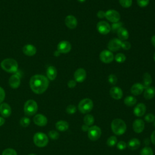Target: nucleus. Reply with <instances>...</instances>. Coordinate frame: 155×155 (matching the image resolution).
<instances>
[{"label":"nucleus","instance_id":"f704fd0d","mask_svg":"<svg viewBox=\"0 0 155 155\" xmlns=\"http://www.w3.org/2000/svg\"><path fill=\"white\" fill-rule=\"evenodd\" d=\"M21 125L23 127H27L30 124V119L27 117H22L19 121Z\"/></svg>","mask_w":155,"mask_h":155},{"label":"nucleus","instance_id":"72a5a7b5","mask_svg":"<svg viewBox=\"0 0 155 155\" xmlns=\"http://www.w3.org/2000/svg\"><path fill=\"white\" fill-rule=\"evenodd\" d=\"M123 23L121 22H115V23H113V24L111 26V30L113 32V33H117V30L122 27Z\"/></svg>","mask_w":155,"mask_h":155},{"label":"nucleus","instance_id":"58836bf2","mask_svg":"<svg viewBox=\"0 0 155 155\" xmlns=\"http://www.w3.org/2000/svg\"><path fill=\"white\" fill-rule=\"evenodd\" d=\"M76 111V107L74 105H69L66 108V112L69 114H73Z\"/></svg>","mask_w":155,"mask_h":155},{"label":"nucleus","instance_id":"cd10ccee","mask_svg":"<svg viewBox=\"0 0 155 155\" xmlns=\"http://www.w3.org/2000/svg\"><path fill=\"white\" fill-rule=\"evenodd\" d=\"M152 83V78L150 73H145L143 75V86L144 87V89L146 88H148L150 86V85Z\"/></svg>","mask_w":155,"mask_h":155},{"label":"nucleus","instance_id":"603ef678","mask_svg":"<svg viewBox=\"0 0 155 155\" xmlns=\"http://www.w3.org/2000/svg\"><path fill=\"white\" fill-rule=\"evenodd\" d=\"M4 123H5V119H4V117L0 116V127L3 125Z\"/></svg>","mask_w":155,"mask_h":155},{"label":"nucleus","instance_id":"13d9d810","mask_svg":"<svg viewBox=\"0 0 155 155\" xmlns=\"http://www.w3.org/2000/svg\"><path fill=\"white\" fill-rule=\"evenodd\" d=\"M28 155H36L35 154H28Z\"/></svg>","mask_w":155,"mask_h":155},{"label":"nucleus","instance_id":"20e7f679","mask_svg":"<svg viewBox=\"0 0 155 155\" xmlns=\"http://www.w3.org/2000/svg\"><path fill=\"white\" fill-rule=\"evenodd\" d=\"M78 108L79 111L82 114H87L90 113L93 108V102L89 98L82 99L78 104Z\"/></svg>","mask_w":155,"mask_h":155},{"label":"nucleus","instance_id":"6e6552de","mask_svg":"<svg viewBox=\"0 0 155 155\" xmlns=\"http://www.w3.org/2000/svg\"><path fill=\"white\" fill-rule=\"evenodd\" d=\"M105 18L110 22L112 23H115L120 21V15L117 11L115 10L110 9L105 12Z\"/></svg>","mask_w":155,"mask_h":155},{"label":"nucleus","instance_id":"3c124183","mask_svg":"<svg viewBox=\"0 0 155 155\" xmlns=\"http://www.w3.org/2000/svg\"><path fill=\"white\" fill-rule=\"evenodd\" d=\"M151 42L152 45H153L154 46V47L155 48V35H153V36L151 37Z\"/></svg>","mask_w":155,"mask_h":155},{"label":"nucleus","instance_id":"2eb2a0df","mask_svg":"<svg viewBox=\"0 0 155 155\" xmlns=\"http://www.w3.org/2000/svg\"><path fill=\"white\" fill-rule=\"evenodd\" d=\"M65 24L68 28L74 29L77 27L78 21L74 16L69 15L65 17Z\"/></svg>","mask_w":155,"mask_h":155},{"label":"nucleus","instance_id":"f3484780","mask_svg":"<svg viewBox=\"0 0 155 155\" xmlns=\"http://www.w3.org/2000/svg\"><path fill=\"white\" fill-rule=\"evenodd\" d=\"M34 123L40 127H44L47 125L48 120L47 118L42 114H36L33 117Z\"/></svg>","mask_w":155,"mask_h":155},{"label":"nucleus","instance_id":"473e14b6","mask_svg":"<svg viewBox=\"0 0 155 155\" xmlns=\"http://www.w3.org/2000/svg\"><path fill=\"white\" fill-rule=\"evenodd\" d=\"M114 60L118 63H123L126 60V56L124 53H119L114 56Z\"/></svg>","mask_w":155,"mask_h":155},{"label":"nucleus","instance_id":"5fc2aeb1","mask_svg":"<svg viewBox=\"0 0 155 155\" xmlns=\"http://www.w3.org/2000/svg\"><path fill=\"white\" fill-rule=\"evenodd\" d=\"M60 54H61V53H60L58 50H56V51H55L54 52V54L55 56H59Z\"/></svg>","mask_w":155,"mask_h":155},{"label":"nucleus","instance_id":"c9c22d12","mask_svg":"<svg viewBox=\"0 0 155 155\" xmlns=\"http://www.w3.org/2000/svg\"><path fill=\"white\" fill-rule=\"evenodd\" d=\"M120 5L124 8H129L132 5V0H119Z\"/></svg>","mask_w":155,"mask_h":155},{"label":"nucleus","instance_id":"ea45409f","mask_svg":"<svg viewBox=\"0 0 155 155\" xmlns=\"http://www.w3.org/2000/svg\"><path fill=\"white\" fill-rule=\"evenodd\" d=\"M2 155H17V153L13 148H7L3 151Z\"/></svg>","mask_w":155,"mask_h":155},{"label":"nucleus","instance_id":"79ce46f5","mask_svg":"<svg viewBox=\"0 0 155 155\" xmlns=\"http://www.w3.org/2000/svg\"><path fill=\"white\" fill-rule=\"evenodd\" d=\"M116 147H117V148L119 149V150H125L127 146L125 142L123 140H120L117 143Z\"/></svg>","mask_w":155,"mask_h":155},{"label":"nucleus","instance_id":"6e6d98bb","mask_svg":"<svg viewBox=\"0 0 155 155\" xmlns=\"http://www.w3.org/2000/svg\"><path fill=\"white\" fill-rule=\"evenodd\" d=\"M78 2H81V3H82V2H84L86 0H77Z\"/></svg>","mask_w":155,"mask_h":155},{"label":"nucleus","instance_id":"c03bdc74","mask_svg":"<svg viewBox=\"0 0 155 155\" xmlns=\"http://www.w3.org/2000/svg\"><path fill=\"white\" fill-rule=\"evenodd\" d=\"M121 48L125 50H128L131 48V44L128 41H122L121 44Z\"/></svg>","mask_w":155,"mask_h":155},{"label":"nucleus","instance_id":"f8f14e48","mask_svg":"<svg viewBox=\"0 0 155 155\" xmlns=\"http://www.w3.org/2000/svg\"><path fill=\"white\" fill-rule=\"evenodd\" d=\"M122 42L118 38H113L111 39L107 45V47L108 48V50L112 51H117L121 48V44Z\"/></svg>","mask_w":155,"mask_h":155},{"label":"nucleus","instance_id":"1a4fd4ad","mask_svg":"<svg viewBox=\"0 0 155 155\" xmlns=\"http://www.w3.org/2000/svg\"><path fill=\"white\" fill-rule=\"evenodd\" d=\"M114 56L113 53L108 50H102L99 54L100 60L105 64H109L114 60Z\"/></svg>","mask_w":155,"mask_h":155},{"label":"nucleus","instance_id":"a211bd4d","mask_svg":"<svg viewBox=\"0 0 155 155\" xmlns=\"http://www.w3.org/2000/svg\"><path fill=\"white\" fill-rule=\"evenodd\" d=\"M147 107L146 105L143 103H139L134 108L133 113L134 115L137 117L143 116L146 112Z\"/></svg>","mask_w":155,"mask_h":155},{"label":"nucleus","instance_id":"4d7b16f0","mask_svg":"<svg viewBox=\"0 0 155 155\" xmlns=\"http://www.w3.org/2000/svg\"><path fill=\"white\" fill-rule=\"evenodd\" d=\"M153 59H154V61L155 62V53H154V55H153Z\"/></svg>","mask_w":155,"mask_h":155},{"label":"nucleus","instance_id":"09e8293b","mask_svg":"<svg viewBox=\"0 0 155 155\" xmlns=\"http://www.w3.org/2000/svg\"><path fill=\"white\" fill-rule=\"evenodd\" d=\"M151 141L153 143V144L155 145V130L152 133L151 135Z\"/></svg>","mask_w":155,"mask_h":155},{"label":"nucleus","instance_id":"b1692460","mask_svg":"<svg viewBox=\"0 0 155 155\" xmlns=\"http://www.w3.org/2000/svg\"><path fill=\"white\" fill-rule=\"evenodd\" d=\"M127 146L131 150H136L140 147V142L137 138H132L128 141Z\"/></svg>","mask_w":155,"mask_h":155},{"label":"nucleus","instance_id":"4be33fe9","mask_svg":"<svg viewBox=\"0 0 155 155\" xmlns=\"http://www.w3.org/2000/svg\"><path fill=\"white\" fill-rule=\"evenodd\" d=\"M144 90V87L141 83H136L132 85L130 91L134 96H138L142 93Z\"/></svg>","mask_w":155,"mask_h":155},{"label":"nucleus","instance_id":"4468645a","mask_svg":"<svg viewBox=\"0 0 155 155\" xmlns=\"http://www.w3.org/2000/svg\"><path fill=\"white\" fill-rule=\"evenodd\" d=\"M110 94L114 99L119 100L123 96V91L120 87L114 86L110 88Z\"/></svg>","mask_w":155,"mask_h":155},{"label":"nucleus","instance_id":"aec40b11","mask_svg":"<svg viewBox=\"0 0 155 155\" xmlns=\"http://www.w3.org/2000/svg\"><path fill=\"white\" fill-rule=\"evenodd\" d=\"M8 84L12 88L15 89L18 88L21 84V79L19 76L16 74L12 75L9 78Z\"/></svg>","mask_w":155,"mask_h":155},{"label":"nucleus","instance_id":"393cba45","mask_svg":"<svg viewBox=\"0 0 155 155\" xmlns=\"http://www.w3.org/2000/svg\"><path fill=\"white\" fill-rule=\"evenodd\" d=\"M117 35L118 36V39H119L121 41H126L129 38V33L128 30L124 27H120L117 31Z\"/></svg>","mask_w":155,"mask_h":155},{"label":"nucleus","instance_id":"de8ad7c7","mask_svg":"<svg viewBox=\"0 0 155 155\" xmlns=\"http://www.w3.org/2000/svg\"><path fill=\"white\" fill-rule=\"evenodd\" d=\"M97 16L99 19H102L105 16V12L103 10H99L97 13Z\"/></svg>","mask_w":155,"mask_h":155},{"label":"nucleus","instance_id":"c756f323","mask_svg":"<svg viewBox=\"0 0 155 155\" xmlns=\"http://www.w3.org/2000/svg\"><path fill=\"white\" fill-rule=\"evenodd\" d=\"M94 118L93 115L87 114H86L84 117V124L88 125V126H91L94 124Z\"/></svg>","mask_w":155,"mask_h":155},{"label":"nucleus","instance_id":"a878e982","mask_svg":"<svg viewBox=\"0 0 155 155\" xmlns=\"http://www.w3.org/2000/svg\"><path fill=\"white\" fill-rule=\"evenodd\" d=\"M155 96V88L154 87L150 86L148 88H145L143 92V97L147 100L153 99Z\"/></svg>","mask_w":155,"mask_h":155},{"label":"nucleus","instance_id":"dca6fc26","mask_svg":"<svg viewBox=\"0 0 155 155\" xmlns=\"http://www.w3.org/2000/svg\"><path fill=\"white\" fill-rule=\"evenodd\" d=\"M145 128V122L141 119H136L133 123V129L136 133H142Z\"/></svg>","mask_w":155,"mask_h":155},{"label":"nucleus","instance_id":"9b49d317","mask_svg":"<svg viewBox=\"0 0 155 155\" xmlns=\"http://www.w3.org/2000/svg\"><path fill=\"white\" fill-rule=\"evenodd\" d=\"M71 50V45L68 41H61L57 45V50L60 53H68Z\"/></svg>","mask_w":155,"mask_h":155},{"label":"nucleus","instance_id":"f257e3e1","mask_svg":"<svg viewBox=\"0 0 155 155\" xmlns=\"http://www.w3.org/2000/svg\"><path fill=\"white\" fill-rule=\"evenodd\" d=\"M48 85V79L44 75L35 74L30 78V88L36 94H42L47 90Z\"/></svg>","mask_w":155,"mask_h":155},{"label":"nucleus","instance_id":"0eeeda50","mask_svg":"<svg viewBox=\"0 0 155 155\" xmlns=\"http://www.w3.org/2000/svg\"><path fill=\"white\" fill-rule=\"evenodd\" d=\"M102 134L101 129L97 125L90 127L88 130V137L92 141L98 140Z\"/></svg>","mask_w":155,"mask_h":155},{"label":"nucleus","instance_id":"412c9836","mask_svg":"<svg viewBox=\"0 0 155 155\" xmlns=\"http://www.w3.org/2000/svg\"><path fill=\"white\" fill-rule=\"evenodd\" d=\"M36 48L32 44H26L22 48L23 53L28 56H33L36 53Z\"/></svg>","mask_w":155,"mask_h":155},{"label":"nucleus","instance_id":"37998d69","mask_svg":"<svg viewBox=\"0 0 155 155\" xmlns=\"http://www.w3.org/2000/svg\"><path fill=\"white\" fill-rule=\"evenodd\" d=\"M150 2V0H137V4L140 7H147Z\"/></svg>","mask_w":155,"mask_h":155},{"label":"nucleus","instance_id":"a19ab883","mask_svg":"<svg viewBox=\"0 0 155 155\" xmlns=\"http://www.w3.org/2000/svg\"><path fill=\"white\" fill-rule=\"evenodd\" d=\"M144 119L146 122H147L148 123H151V122H153L154 121L155 116L152 113H148L145 115Z\"/></svg>","mask_w":155,"mask_h":155},{"label":"nucleus","instance_id":"bf43d9fd","mask_svg":"<svg viewBox=\"0 0 155 155\" xmlns=\"http://www.w3.org/2000/svg\"><path fill=\"white\" fill-rule=\"evenodd\" d=\"M154 126H155V120H154Z\"/></svg>","mask_w":155,"mask_h":155},{"label":"nucleus","instance_id":"6ab92c4d","mask_svg":"<svg viewBox=\"0 0 155 155\" xmlns=\"http://www.w3.org/2000/svg\"><path fill=\"white\" fill-rule=\"evenodd\" d=\"M12 109L10 106L7 103L0 104V114L4 117H8L11 115Z\"/></svg>","mask_w":155,"mask_h":155},{"label":"nucleus","instance_id":"ddd939ff","mask_svg":"<svg viewBox=\"0 0 155 155\" xmlns=\"http://www.w3.org/2000/svg\"><path fill=\"white\" fill-rule=\"evenodd\" d=\"M87 76V72L83 68L77 69L74 73V80L76 82H82L85 81Z\"/></svg>","mask_w":155,"mask_h":155},{"label":"nucleus","instance_id":"7c9ffc66","mask_svg":"<svg viewBox=\"0 0 155 155\" xmlns=\"http://www.w3.org/2000/svg\"><path fill=\"white\" fill-rule=\"evenodd\" d=\"M117 143V139L115 136H111L109 137L107 140V145L108 147H114Z\"/></svg>","mask_w":155,"mask_h":155},{"label":"nucleus","instance_id":"8fccbe9b","mask_svg":"<svg viewBox=\"0 0 155 155\" xmlns=\"http://www.w3.org/2000/svg\"><path fill=\"white\" fill-rule=\"evenodd\" d=\"M89 126L85 125V124H84L82 125V130L83 131H88V129H89Z\"/></svg>","mask_w":155,"mask_h":155},{"label":"nucleus","instance_id":"2f4dec72","mask_svg":"<svg viewBox=\"0 0 155 155\" xmlns=\"http://www.w3.org/2000/svg\"><path fill=\"white\" fill-rule=\"evenodd\" d=\"M140 155H154L153 149L150 147H143L140 152Z\"/></svg>","mask_w":155,"mask_h":155},{"label":"nucleus","instance_id":"7ed1b4c3","mask_svg":"<svg viewBox=\"0 0 155 155\" xmlns=\"http://www.w3.org/2000/svg\"><path fill=\"white\" fill-rule=\"evenodd\" d=\"M1 68L6 72L13 73L17 71L18 69V64L17 61L12 58H7L1 62Z\"/></svg>","mask_w":155,"mask_h":155},{"label":"nucleus","instance_id":"c85d7f7f","mask_svg":"<svg viewBox=\"0 0 155 155\" xmlns=\"http://www.w3.org/2000/svg\"><path fill=\"white\" fill-rule=\"evenodd\" d=\"M124 102L128 107H133L136 104L137 99L133 96H128L124 99Z\"/></svg>","mask_w":155,"mask_h":155},{"label":"nucleus","instance_id":"5701e85b","mask_svg":"<svg viewBox=\"0 0 155 155\" xmlns=\"http://www.w3.org/2000/svg\"><path fill=\"white\" fill-rule=\"evenodd\" d=\"M46 74H47V78H48V79L50 81H54L57 76V74H58L57 70L54 66L50 65L47 68Z\"/></svg>","mask_w":155,"mask_h":155},{"label":"nucleus","instance_id":"f03ea898","mask_svg":"<svg viewBox=\"0 0 155 155\" xmlns=\"http://www.w3.org/2000/svg\"><path fill=\"white\" fill-rule=\"evenodd\" d=\"M111 128L113 133L117 136L124 134L127 130V125L121 119H114L111 123Z\"/></svg>","mask_w":155,"mask_h":155},{"label":"nucleus","instance_id":"9d476101","mask_svg":"<svg viewBox=\"0 0 155 155\" xmlns=\"http://www.w3.org/2000/svg\"><path fill=\"white\" fill-rule=\"evenodd\" d=\"M96 28L98 32L102 35H107L111 31V25L105 21H101L97 22Z\"/></svg>","mask_w":155,"mask_h":155},{"label":"nucleus","instance_id":"423d86ee","mask_svg":"<svg viewBox=\"0 0 155 155\" xmlns=\"http://www.w3.org/2000/svg\"><path fill=\"white\" fill-rule=\"evenodd\" d=\"M33 142L38 147H44L48 143V137L45 133L38 132L33 136Z\"/></svg>","mask_w":155,"mask_h":155},{"label":"nucleus","instance_id":"a18cd8bd","mask_svg":"<svg viewBox=\"0 0 155 155\" xmlns=\"http://www.w3.org/2000/svg\"><path fill=\"white\" fill-rule=\"evenodd\" d=\"M5 97V93L4 90L0 87V104L4 101Z\"/></svg>","mask_w":155,"mask_h":155},{"label":"nucleus","instance_id":"39448f33","mask_svg":"<svg viewBox=\"0 0 155 155\" xmlns=\"http://www.w3.org/2000/svg\"><path fill=\"white\" fill-rule=\"evenodd\" d=\"M38 106L36 102L32 99H29L25 102L24 105V111L27 116H33L38 111Z\"/></svg>","mask_w":155,"mask_h":155},{"label":"nucleus","instance_id":"49530a36","mask_svg":"<svg viewBox=\"0 0 155 155\" xmlns=\"http://www.w3.org/2000/svg\"><path fill=\"white\" fill-rule=\"evenodd\" d=\"M67 85L70 88H74L76 87V82L74 80H73V79L70 80V81H68V82L67 83Z\"/></svg>","mask_w":155,"mask_h":155},{"label":"nucleus","instance_id":"4c0bfd02","mask_svg":"<svg viewBox=\"0 0 155 155\" xmlns=\"http://www.w3.org/2000/svg\"><path fill=\"white\" fill-rule=\"evenodd\" d=\"M108 81L111 85H114L117 83V78L116 76L114 75V74H111L108 77Z\"/></svg>","mask_w":155,"mask_h":155},{"label":"nucleus","instance_id":"e433bc0d","mask_svg":"<svg viewBox=\"0 0 155 155\" xmlns=\"http://www.w3.org/2000/svg\"><path fill=\"white\" fill-rule=\"evenodd\" d=\"M48 135L49 136L50 138H51L53 140H56L58 139L59 137V134L58 131H55V130H50L48 133Z\"/></svg>","mask_w":155,"mask_h":155},{"label":"nucleus","instance_id":"bb28decb","mask_svg":"<svg viewBox=\"0 0 155 155\" xmlns=\"http://www.w3.org/2000/svg\"><path fill=\"white\" fill-rule=\"evenodd\" d=\"M55 127L59 131H65L68 129L69 124L67 121L61 120L56 123Z\"/></svg>","mask_w":155,"mask_h":155},{"label":"nucleus","instance_id":"864d4df0","mask_svg":"<svg viewBox=\"0 0 155 155\" xmlns=\"http://www.w3.org/2000/svg\"><path fill=\"white\" fill-rule=\"evenodd\" d=\"M144 143H145V145H148V144L150 143V140L148 139H145L144 140Z\"/></svg>","mask_w":155,"mask_h":155}]
</instances>
